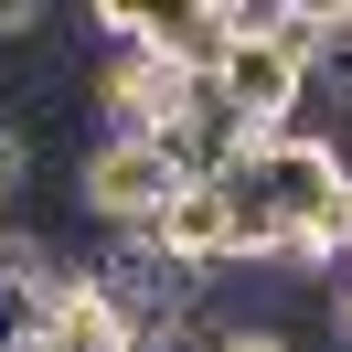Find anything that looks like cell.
Masks as SVG:
<instances>
[{
	"label": "cell",
	"mask_w": 352,
	"mask_h": 352,
	"mask_svg": "<svg viewBox=\"0 0 352 352\" xmlns=\"http://www.w3.org/2000/svg\"><path fill=\"white\" fill-rule=\"evenodd\" d=\"M331 320H342V342H352V299H342V309H331Z\"/></svg>",
	"instance_id": "obj_6"
},
{
	"label": "cell",
	"mask_w": 352,
	"mask_h": 352,
	"mask_svg": "<svg viewBox=\"0 0 352 352\" xmlns=\"http://www.w3.org/2000/svg\"><path fill=\"white\" fill-rule=\"evenodd\" d=\"M75 203L96 214V235H160V214L182 203V171L160 139H96L75 160Z\"/></svg>",
	"instance_id": "obj_1"
},
{
	"label": "cell",
	"mask_w": 352,
	"mask_h": 352,
	"mask_svg": "<svg viewBox=\"0 0 352 352\" xmlns=\"http://www.w3.org/2000/svg\"><path fill=\"white\" fill-rule=\"evenodd\" d=\"M160 245H171L182 267H203V278H214V267H235V214H224V182H192V192L160 214Z\"/></svg>",
	"instance_id": "obj_3"
},
{
	"label": "cell",
	"mask_w": 352,
	"mask_h": 352,
	"mask_svg": "<svg viewBox=\"0 0 352 352\" xmlns=\"http://www.w3.org/2000/svg\"><path fill=\"white\" fill-rule=\"evenodd\" d=\"M150 54L214 86V75H224V54H235V22H224V0H182V11H150Z\"/></svg>",
	"instance_id": "obj_2"
},
{
	"label": "cell",
	"mask_w": 352,
	"mask_h": 352,
	"mask_svg": "<svg viewBox=\"0 0 352 352\" xmlns=\"http://www.w3.org/2000/svg\"><path fill=\"white\" fill-rule=\"evenodd\" d=\"M32 182V129H11V118H0V203L22 192Z\"/></svg>",
	"instance_id": "obj_4"
},
{
	"label": "cell",
	"mask_w": 352,
	"mask_h": 352,
	"mask_svg": "<svg viewBox=\"0 0 352 352\" xmlns=\"http://www.w3.org/2000/svg\"><path fill=\"white\" fill-rule=\"evenodd\" d=\"M224 352H288L278 331H224Z\"/></svg>",
	"instance_id": "obj_5"
}]
</instances>
